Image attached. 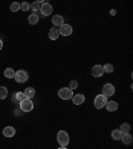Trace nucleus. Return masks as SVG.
Wrapping results in <instances>:
<instances>
[{
	"instance_id": "obj_1",
	"label": "nucleus",
	"mask_w": 133,
	"mask_h": 149,
	"mask_svg": "<svg viewBox=\"0 0 133 149\" xmlns=\"http://www.w3.org/2000/svg\"><path fill=\"white\" fill-rule=\"evenodd\" d=\"M56 139H57L59 145L63 146V148H66V145L69 144V136H68V133H66L65 130H59Z\"/></svg>"
},
{
	"instance_id": "obj_2",
	"label": "nucleus",
	"mask_w": 133,
	"mask_h": 149,
	"mask_svg": "<svg viewBox=\"0 0 133 149\" xmlns=\"http://www.w3.org/2000/svg\"><path fill=\"white\" fill-rule=\"evenodd\" d=\"M29 75L27 73V71L24 69H19V71H15V76L13 79L16 80V82H26L28 80Z\"/></svg>"
},
{
	"instance_id": "obj_3",
	"label": "nucleus",
	"mask_w": 133,
	"mask_h": 149,
	"mask_svg": "<svg viewBox=\"0 0 133 149\" xmlns=\"http://www.w3.org/2000/svg\"><path fill=\"white\" fill-rule=\"evenodd\" d=\"M19 107H20V109H21L23 112H31V111H33V103H32V100H29V98H24V100H21V101L19 103Z\"/></svg>"
},
{
	"instance_id": "obj_4",
	"label": "nucleus",
	"mask_w": 133,
	"mask_h": 149,
	"mask_svg": "<svg viewBox=\"0 0 133 149\" xmlns=\"http://www.w3.org/2000/svg\"><path fill=\"white\" fill-rule=\"evenodd\" d=\"M57 95H59V97L61 98V100H71V98L73 97V91L69 88H61L59 92H57Z\"/></svg>"
},
{
	"instance_id": "obj_5",
	"label": "nucleus",
	"mask_w": 133,
	"mask_h": 149,
	"mask_svg": "<svg viewBox=\"0 0 133 149\" xmlns=\"http://www.w3.org/2000/svg\"><path fill=\"white\" fill-rule=\"evenodd\" d=\"M107 103H108V97H105L103 93H101V95H97L95 97V107H96V109L104 108Z\"/></svg>"
},
{
	"instance_id": "obj_6",
	"label": "nucleus",
	"mask_w": 133,
	"mask_h": 149,
	"mask_svg": "<svg viewBox=\"0 0 133 149\" xmlns=\"http://www.w3.org/2000/svg\"><path fill=\"white\" fill-rule=\"evenodd\" d=\"M114 92H116V88H114L113 84H111V82H107V84H104V87H103V95H104L105 97L113 96Z\"/></svg>"
},
{
	"instance_id": "obj_7",
	"label": "nucleus",
	"mask_w": 133,
	"mask_h": 149,
	"mask_svg": "<svg viewBox=\"0 0 133 149\" xmlns=\"http://www.w3.org/2000/svg\"><path fill=\"white\" fill-rule=\"evenodd\" d=\"M40 12L43 16H51L52 12H53V7L49 3H44V1H43V4H41V7H40Z\"/></svg>"
},
{
	"instance_id": "obj_8",
	"label": "nucleus",
	"mask_w": 133,
	"mask_h": 149,
	"mask_svg": "<svg viewBox=\"0 0 133 149\" xmlns=\"http://www.w3.org/2000/svg\"><path fill=\"white\" fill-rule=\"evenodd\" d=\"M72 32H73L72 26H69V24H65V23H64L63 26L59 28V33H60L61 36H69V35H72Z\"/></svg>"
},
{
	"instance_id": "obj_9",
	"label": "nucleus",
	"mask_w": 133,
	"mask_h": 149,
	"mask_svg": "<svg viewBox=\"0 0 133 149\" xmlns=\"http://www.w3.org/2000/svg\"><path fill=\"white\" fill-rule=\"evenodd\" d=\"M92 75H93V77H101L103 75H104V68H103V65H100V64L95 65V67L92 68Z\"/></svg>"
},
{
	"instance_id": "obj_10",
	"label": "nucleus",
	"mask_w": 133,
	"mask_h": 149,
	"mask_svg": "<svg viewBox=\"0 0 133 149\" xmlns=\"http://www.w3.org/2000/svg\"><path fill=\"white\" fill-rule=\"evenodd\" d=\"M84 101H85V96L82 95V93H79V95H73L72 103L75 105H81Z\"/></svg>"
},
{
	"instance_id": "obj_11",
	"label": "nucleus",
	"mask_w": 133,
	"mask_h": 149,
	"mask_svg": "<svg viewBox=\"0 0 133 149\" xmlns=\"http://www.w3.org/2000/svg\"><path fill=\"white\" fill-rule=\"evenodd\" d=\"M52 23H53V26L56 27H61L64 24V19L61 15H53L52 16Z\"/></svg>"
},
{
	"instance_id": "obj_12",
	"label": "nucleus",
	"mask_w": 133,
	"mask_h": 149,
	"mask_svg": "<svg viewBox=\"0 0 133 149\" xmlns=\"http://www.w3.org/2000/svg\"><path fill=\"white\" fill-rule=\"evenodd\" d=\"M59 36H60V33H59V28H56V27L51 28L49 32H48V37L51 39V40H57Z\"/></svg>"
},
{
	"instance_id": "obj_13",
	"label": "nucleus",
	"mask_w": 133,
	"mask_h": 149,
	"mask_svg": "<svg viewBox=\"0 0 133 149\" xmlns=\"http://www.w3.org/2000/svg\"><path fill=\"white\" fill-rule=\"evenodd\" d=\"M105 108H107L108 112H114V111H117L118 104L116 101H108L107 104H105Z\"/></svg>"
},
{
	"instance_id": "obj_14",
	"label": "nucleus",
	"mask_w": 133,
	"mask_h": 149,
	"mask_svg": "<svg viewBox=\"0 0 133 149\" xmlns=\"http://www.w3.org/2000/svg\"><path fill=\"white\" fill-rule=\"evenodd\" d=\"M15 133H16V130L13 127H6L3 129V134L6 137H12V136H15Z\"/></svg>"
},
{
	"instance_id": "obj_15",
	"label": "nucleus",
	"mask_w": 133,
	"mask_h": 149,
	"mask_svg": "<svg viewBox=\"0 0 133 149\" xmlns=\"http://www.w3.org/2000/svg\"><path fill=\"white\" fill-rule=\"evenodd\" d=\"M121 141H123L124 145H130V144H132V141H133L132 134H130V133L123 134V137H121Z\"/></svg>"
},
{
	"instance_id": "obj_16",
	"label": "nucleus",
	"mask_w": 133,
	"mask_h": 149,
	"mask_svg": "<svg viewBox=\"0 0 133 149\" xmlns=\"http://www.w3.org/2000/svg\"><path fill=\"white\" fill-rule=\"evenodd\" d=\"M23 95H24V97H26V98H29V100H31V98L35 96V89L31 88V87H28V88L24 89Z\"/></svg>"
},
{
	"instance_id": "obj_17",
	"label": "nucleus",
	"mask_w": 133,
	"mask_h": 149,
	"mask_svg": "<svg viewBox=\"0 0 133 149\" xmlns=\"http://www.w3.org/2000/svg\"><path fill=\"white\" fill-rule=\"evenodd\" d=\"M28 23L31 24V26H35V24H37V23H39L37 13H31V15L28 16Z\"/></svg>"
},
{
	"instance_id": "obj_18",
	"label": "nucleus",
	"mask_w": 133,
	"mask_h": 149,
	"mask_svg": "<svg viewBox=\"0 0 133 149\" xmlns=\"http://www.w3.org/2000/svg\"><path fill=\"white\" fill-rule=\"evenodd\" d=\"M118 130H120L123 134H125V133H129V130H130V125L128 123H123L120 125V128H118Z\"/></svg>"
},
{
	"instance_id": "obj_19",
	"label": "nucleus",
	"mask_w": 133,
	"mask_h": 149,
	"mask_svg": "<svg viewBox=\"0 0 133 149\" xmlns=\"http://www.w3.org/2000/svg\"><path fill=\"white\" fill-rule=\"evenodd\" d=\"M41 4H43V1H33V3L29 6V8L33 11V13H36V12H39V11H40Z\"/></svg>"
},
{
	"instance_id": "obj_20",
	"label": "nucleus",
	"mask_w": 133,
	"mask_h": 149,
	"mask_svg": "<svg viewBox=\"0 0 133 149\" xmlns=\"http://www.w3.org/2000/svg\"><path fill=\"white\" fill-rule=\"evenodd\" d=\"M4 76H6L7 79H13V76H15V71H13L12 68H7V69L4 71Z\"/></svg>"
},
{
	"instance_id": "obj_21",
	"label": "nucleus",
	"mask_w": 133,
	"mask_h": 149,
	"mask_svg": "<svg viewBox=\"0 0 133 149\" xmlns=\"http://www.w3.org/2000/svg\"><path fill=\"white\" fill-rule=\"evenodd\" d=\"M7 96H8V89L6 87H0V98L4 100V98H7Z\"/></svg>"
},
{
	"instance_id": "obj_22",
	"label": "nucleus",
	"mask_w": 133,
	"mask_h": 149,
	"mask_svg": "<svg viewBox=\"0 0 133 149\" xmlns=\"http://www.w3.org/2000/svg\"><path fill=\"white\" fill-rule=\"evenodd\" d=\"M103 68H104V73H112L114 71V68H113V65H112V64H104V65H103Z\"/></svg>"
},
{
	"instance_id": "obj_23",
	"label": "nucleus",
	"mask_w": 133,
	"mask_h": 149,
	"mask_svg": "<svg viewBox=\"0 0 133 149\" xmlns=\"http://www.w3.org/2000/svg\"><path fill=\"white\" fill-rule=\"evenodd\" d=\"M121 137H123V133H121L118 129H114L113 132H112V139H114V140H121Z\"/></svg>"
},
{
	"instance_id": "obj_24",
	"label": "nucleus",
	"mask_w": 133,
	"mask_h": 149,
	"mask_svg": "<svg viewBox=\"0 0 133 149\" xmlns=\"http://www.w3.org/2000/svg\"><path fill=\"white\" fill-rule=\"evenodd\" d=\"M10 10L12 11V12H17V11H20V4L17 3V1H15V3H12L10 6Z\"/></svg>"
},
{
	"instance_id": "obj_25",
	"label": "nucleus",
	"mask_w": 133,
	"mask_h": 149,
	"mask_svg": "<svg viewBox=\"0 0 133 149\" xmlns=\"http://www.w3.org/2000/svg\"><path fill=\"white\" fill-rule=\"evenodd\" d=\"M29 6L31 4L27 3V1H24V3L20 4V11H24V12H27V11H29Z\"/></svg>"
},
{
	"instance_id": "obj_26",
	"label": "nucleus",
	"mask_w": 133,
	"mask_h": 149,
	"mask_svg": "<svg viewBox=\"0 0 133 149\" xmlns=\"http://www.w3.org/2000/svg\"><path fill=\"white\" fill-rule=\"evenodd\" d=\"M77 87H79V82H77V80H71L69 87H68V88L72 89V91H75V89H76Z\"/></svg>"
},
{
	"instance_id": "obj_27",
	"label": "nucleus",
	"mask_w": 133,
	"mask_h": 149,
	"mask_svg": "<svg viewBox=\"0 0 133 149\" xmlns=\"http://www.w3.org/2000/svg\"><path fill=\"white\" fill-rule=\"evenodd\" d=\"M24 95H23V92H17V93H15V101H17L19 100V103L21 101V100H24Z\"/></svg>"
},
{
	"instance_id": "obj_28",
	"label": "nucleus",
	"mask_w": 133,
	"mask_h": 149,
	"mask_svg": "<svg viewBox=\"0 0 133 149\" xmlns=\"http://www.w3.org/2000/svg\"><path fill=\"white\" fill-rule=\"evenodd\" d=\"M1 48H3V41L0 40V51H1Z\"/></svg>"
},
{
	"instance_id": "obj_29",
	"label": "nucleus",
	"mask_w": 133,
	"mask_h": 149,
	"mask_svg": "<svg viewBox=\"0 0 133 149\" xmlns=\"http://www.w3.org/2000/svg\"><path fill=\"white\" fill-rule=\"evenodd\" d=\"M59 149H66V148H63V146H60V148H59Z\"/></svg>"
}]
</instances>
